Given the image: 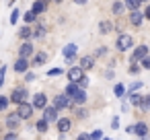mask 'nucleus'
<instances>
[{"mask_svg": "<svg viewBox=\"0 0 150 140\" xmlns=\"http://www.w3.org/2000/svg\"><path fill=\"white\" fill-rule=\"evenodd\" d=\"M17 115L21 117V119H27V117H31L33 115V105H29V103H19V109H17Z\"/></svg>", "mask_w": 150, "mask_h": 140, "instance_id": "obj_1", "label": "nucleus"}, {"mask_svg": "<svg viewBox=\"0 0 150 140\" xmlns=\"http://www.w3.org/2000/svg\"><path fill=\"white\" fill-rule=\"evenodd\" d=\"M132 43H134L132 35H125V33H123V35H119V37H117V50H121V52H123V50H129V48H132Z\"/></svg>", "mask_w": 150, "mask_h": 140, "instance_id": "obj_2", "label": "nucleus"}, {"mask_svg": "<svg viewBox=\"0 0 150 140\" xmlns=\"http://www.w3.org/2000/svg\"><path fill=\"white\" fill-rule=\"evenodd\" d=\"M25 99H27V91H25V89H15V91H13V95H11V101H13V103H17V105H19V103H23Z\"/></svg>", "mask_w": 150, "mask_h": 140, "instance_id": "obj_3", "label": "nucleus"}, {"mask_svg": "<svg viewBox=\"0 0 150 140\" xmlns=\"http://www.w3.org/2000/svg\"><path fill=\"white\" fill-rule=\"evenodd\" d=\"M43 119H45L47 124L58 122V109H56V107H45V109H43Z\"/></svg>", "mask_w": 150, "mask_h": 140, "instance_id": "obj_4", "label": "nucleus"}, {"mask_svg": "<svg viewBox=\"0 0 150 140\" xmlns=\"http://www.w3.org/2000/svg\"><path fill=\"white\" fill-rule=\"evenodd\" d=\"M70 101H72L70 97H66V95H58L56 101H54V107H56V109H66V107L70 105Z\"/></svg>", "mask_w": 150, "mask_h": 140, "instance_id": "obj_5", "label": "nucleus"}, {"mask_svg": "<svg viewBox=\"0 0 150 140\" xmlns=\"http://www.w3.org/2000/svg\"><path fill=\"white\" fill-rule=\"evenodd\" d=\"M68 78H70V82H78V80L82 78V68H80V66L70 68V70H68Z\"/></svg>", "mask_w": 150, "mask_h": 140, "instance_id": "obj_6", "label": "nucleus"}, {"mask_svg": "<svg viewBox=\"0 0 150 140\" xmlns=\"http://www.w3.org/2000/svg\"><path fill=\"white\" fill-rule=\"evenodd\" d=\"M146 56H148V48L146 45H138L134 50V54H132V60H144Z\"/></svg>", "mask_w": 150, "mask_h": 140, "instance_id": "obj_7", "label": "nucleus"}, {"mask_svg": "<svg viewBox=\"0 0 150 140\" xmlns=\"http://www.w3.org/2000/svg\"><path fill=\"white\" fill-rule=\"evenodd\" d=\"M33 107H41V109H45V107H47V97H45L43 93H37V95L33 97Z\"/></svg>", "mask_w": 150, "mask_h": 140, "instance_id": "obj_8", "label": "nucleus"}, {"mask_svg": "<svg viewBox=\"0 0 150 140\" xmlns=\"http://www.w3.org/2000/svg\"><path fill=\"white\" fill-rule=\"evenodd\" d=\"M76 50H78V48H76L74 43H68V45L64 48V58H66V60H72V58L76 56Z\"/></svg>", "mask_w": 150, "mask_h": 140, "instance_id": "obj_9", "label": "nucleus"}, {"mask_svg": "<svg viewBox=\"0 0 150 140\" xmlns=\"http://www.w3.org/2000/svg\"><path fill=\"white\" fill-rule=\"evenodd\" d=\"M27 68H29L27 58H19V60H17V64H15V70H17V72H27Z\"/></svg>", "mask_w": 150, "mask_h": 140, "instance_id": "obj_10", "label": "nucleus"}, {"mask_svg": "<svg viewBox=\"0 0 150 140\" xmlns=\"http://www.w3.org/2000/svg\"><path fill=\"white\" fill-rule=\"evenodd\" d=\"M19 122H21V117H19L17 113H11V115L6 117V126H8L11 130H15V128L19 126Z\"/></svg>", "mask_w": 150, "mask_h": 140, "instance_id": "obj_11", "label": "nucleus"}, {"mask_svg": "<svg viewBox=\"0 0 150 140\" xmlns=\"http://www.w3.org/2000/svg\"><path fill=\"white\" fill-rule=\"evenodd\" d=\"M31 54H33V45H31V43H23L21 50H19V56H21V58H27V56H31Z\"/></svg>", "mask_w": 150, "mask_h": 140, "instance_id": "obj_12", "label": "nucleus"}, {"mask_svg": "<svg viewBox=\"0 0 150 140\" xmlns=\"http://www.w3.org/2000/svg\"><path fill=\"white\" fill-rule=\"evenodd\" d=\"M78 91H80V87H78V85H76V82H70V85H68V87H66V93H64V95H66V97H70V99H72V97H74V95H76V93H78Z\"/></svg>", "mask_w": 150, "mask_h": 140, "instance_id": "obj_13", "label": "nucleus"}, {"mask_svg": "<svg viewBox=\"0 0 150 140\" xmlns=\"http://www.w3.org/2000/svg\"><path fill=\"white\" fill-rule=\"evenodd\" d=\"M45 9H47V4H45V0H35V4H33V9H31V11H33L35 15H39V13H43Z\"/></svg>", "mask_w": 150, "mask_h": 140, "instance_id": "obj_14", "label": "nucleus"}, {"mask_svg": "<svg viewBox=\"0 0 150 140\" xmlns=\"http://www.w3.org/2000/svg\"><path fill=\"white\" fill-rule=\"evenodd\" d=\"M93 64H95V58H93V56H84V58L80 60V68H84V70L93 68Z\"/></svg>", "mask_w": 150, "mask_h": 140, "instance_id": "obj_15", "label": "nucleus"}, {"mask_svg": "<svg viewBox=\"0 0 150 140\" xmlns=\"http://www.w3.org/2000/svg\"><path fill=\"white\" fill-rule=\"evenodd\" d=\"M146 132H148V126H146L144 122H140V124L134 126V134H138V136H146Z\"/></svg>", "mask_w": 150, "mask_h": 140, "instance_id": "obj_16", "label": "nucleus"}, {"mask_svg": "<svg viewBox=\"0 0 150 140\" xmlns=\"http://www.w3.org/2000/svg\"><path fill=\"white\" fill-rule=\"evenodd\" d=\"M142 19H144V15H142V13H138V11H132V17H129V21H132L134 25H140V23H142Z\"/></svg>", "mask_w": 150, "mask_h": 140, "instance_id": "obj_17", "label": "nucleus"}, {"mask_svg": "<svg viewBox=\"0 0 150 140\" xmlns=\"http://www.w3.org/2000/svg\"><path fill=\"white\" fill-rule=\"evenodd\" d=\"M72 101H74V103H84V101H86V93H84V89H80V91L72 97Z\"/></svg>", "mask_w": 150, "mask_h": 140, "instance_id": "obj_18", "label": "nucleus"}, {"mask_svg": "<svg viewBox=\"0 0 150 140\" xmlns=\"http://www.w3.org/2000/svg\"><path fill=\"white\" fill-rule=\"evenodd\" d=\"M58 130L60 132H68L70 130V119H66V117L64 119H58Z\"/></svg>", "mask_w": 150, "mask_h": 140, "instance_id": "obj_19", "label": "nucleus"}, {"mask_svg": "<svg viewBox=\"0 0 150 140\" xmlns=\"http://www.w3.org/2000/svg\"><path fill=\"white\" fill-rule=\"evenodd\" d=\"M129 101H132V105H142L144 97H140V95H136V93H129Z\"/></svg>", "mask_w": 150, "mask_h": 140, "instance_id": "obj_20", "label": "nucleus"}, {"mask_svg": "<svg viewBox=\"0 0 150 140\" xmlns=\"http://www.w3.org/2000/svg\"><path fill=\"white\" fill-rule=\"evenodd\" d=\"M125 6H127L129 11H138V6H140V0H125Z\"/></svg>", "mask_w": 150, "mask_h": 140, "instance_id": "obj_21", "label": "nucleus"}, {"mask_svg": "<svg viewBox=\"0 0 150 140\" xmlns=\"http://www.w3.org/2000/svg\"><path fill=\"white\" fill-rule=\"evenodd\" d=\"M19 35H21L23 39H29V37H31L33 33H31V29H29V27H23V29L19 31Z\"/></svg>", "mask_w": 150, "mask_h": 140, "instance_id": "obj_22", "label": "nucleus"}, {"mask_svg": "<svg viewBox=\"0 0 150 140\" xmlns=\"http://www.w3.org/2000/svg\"><path fill=\"white\" fill-rule=\"evenodd\" d=\"M45 58H47V56H45L43 52H39V54L35 56V60H33V64H43V62H45Z\"/></svg>", "mask_w": 150, "mask_h": 140, "instance_id": "obj_23", "label": "nucleus"}, {"mask_svg": "<svg viewBox=\"0 0 150 140\" xmlns=\"http://www.w3.org/2000/svg\"><path fill=\"white\" fill-rule=\"evenodd\" d=\"M19 17H21V13H19V9H15V11H13V15H11V23H13V25H17Z\"/></svg>", "mask_w": 150, "mask_h": 140, "instance_id": "obj_24", "label": "nucleus"}, {"mask_svg": "<svg viewBox=\"0 0 150 140\" xmlns=\"http://www.w3.org/2000/svg\"><path fill=\"white\" fill-rule=\"evenodd\" d=\"M91 140H103V130H95L91 134Z\"/></svg>", "mask_w": 150, "mask_h": 140, "instance_id": "obj_25", "label": "nucleus"}, {"mask_svg": "<svg viewBox=\"0 0 150 140\" xmlns=\"http://www.w3.org/2000/svg\"><path fill=\"white\" fill-rule=\"evenodd\" d=\"M35 19H37V15H35V13H33V11H29V13H27V15H25V21H27V23H33V21H35Z\"/></svg>", "mask_w": 150, "mask_h": 140, "instance_id": "obj_26", "label": "nucleus"}, {"mask_svg": "<svg viewBox=\"0 0 150 140\" xmlns=\"http://www.w3.org/2000/svg\"><path fill=\"white\" fill-rule=\"evenodd\" d=\"M37 130H39V132H45V130H47V122H45V119H39V122H37Z\"/></svg>", "mask_w": 150, "mask_h": 140, "instance_id": "obj_27", "label": "nucleus"}, {"mask_svg": "<svg viewBox=\"0 0 150 140\" xmlns=\"http://www.w3.org/2000/svg\"><path fill=\"white\" fill-rule=\"evenodd\" d=\"M121 11H123V4H121V2H115V4H113V13H115V15H121Z\"/></svg>", "mask_w": 150, "mask_h": 140, "instance_id": "obj_28", "label": "nucleus"}, {"mask_svg": "<svg viewBox=\"0 0 150 140\" xmlns=\"http://www.w3.org/2000/svg\"><path fill=\"white\" fill-rule=\"evenodd\" d=\"M76 85H78L80 89H86V87H88V78H86V76H82V78H80V80H78Z\"/></svg>", "mask_w": 150, "mask_h": 140, "instance_id": "obj_29", "label": "nucleus"}, {"mask_svg": "<svg viewBox=\"0 0 150 140\" xmlns=\"http://www.w3.org/2000/svg\"><path fill=\"white\" fill-rule=\"evenodd\" d=\"M142 66H144L146 70H150V56H146V58L142 60Z\"/></svg>", "mask_w": 150, "mask_h": 140, "instance_id": "obj_30", "label": "nucleus"}, {"mask_svg": "<svg viewBox=\"0 0 150 140\" xmlns=\"http://www.w3.org/2000/svg\"><path fill=\"white\" fill-rule=\"evenodd\" d=\"M6 105H8V99H6V97H2V95H0V109H4Z\"/></svg>", "mask_w": 150, "mask_h": 140, "instance_id": "obj_31", "label": "nucleus"}, {"mask_svg": "<svg viewBox=\"0 0 150 140\" xmlns=\"http://www.w3.org/2000/svg\"><path fill=\"white\" fill-rule=\"evenodd\" d=\"M4 70H6L4 66H0V87L4 85Z\"/></svg>", "mask_w": 150, "mask_h": 140, "instance_id": "obj_32", "label": "nucleus"}, {"mask_svg": "<svg viewBox=\"0 0 150 140\" xmlns=\"http://www.w3.org/2000/svg\"><path fill=\"white\" fill-rule=\"evenodd\" d=\"M140 87H142V82H140V80H138V82H132V87H129V93H134V91H136V89H140Z\"/></svg>", "mask_w": 150, "mask_h": 140, "instance_id": "obj_33", "label": "nucleus"}, {"mask_svg": "<svg viewBox=\"0 0 150 140\" xmlns=\"http://www.w3.org/2000/svg\"><path fill=\"white\" fill-rule=\"evenodd\" d=\"M115 95H117V97L123 95V87H121V85H115Z\"/></svg>", "mask_w": 150, "mask_h": 140, "instance_id": "obj_34", "label": "nucleus"}, {"mask_svg": "<svg viewBox=\"0 0 150 140\" xmlns=\"http://www.w3.org/2000/svg\"><path fill=\"white\" fill-rule=\"evenodd\" d=\"M109 29H111V25H109V23H101V31H103V33H107Z\"/></svg>", "mask_w": 150, "mask_h": 140, "instance_id": "obj_35", "label": "nucleus"}, {"mask_svg": "<svg viewBox=\"0 0 150 140\" xmlns=\"http://www.w3.org/2000/svg\"><path fill=\"white\" fill-rule=\"evenodd\" d=\"M43 35H45V29H43V27H39V29L35 31V37H43Z\"/></svg>", "mask_w": 150, "mask_h": 140, "instance_id": "obj_36", "label": "nucleus"}, {"mask_svg": "<svg viewBox=\"0 0 150 140\" xmlns=\"http://www.w3.org/2000/svg\"><path fill=\"white\" fill-rule=\"evenodd\" d=\"M111 128H113V130H117V128H119V119H117V117H113V119H111Z\"/></svg>", "mask_w": 150, "mask_h": 140, "instance_id": "obj_37", "label": "nucleus"}, {"mask_svg": "<svg viewBox=\"0 0 150 140\" xmlns=\"http://www.w3.org/2000/svg\"><path fill=\"white\" fill-rule=\"evenodd\" d=\"M60 72H62V70H60V68H54V70H50V72H47V74H50V76H58V74H60Z\"/></svg>", "mask_w": 150, "mask_h": 140, "instance_id": "obj_38", "label": "nucleus"}, {"mask_svg": "<svg viewBox=\"0 0 150 140\" xmlns=\"http://www.w3.org/2000/svg\"><path fill=\"white\" fill-rule=\"evenodd\" d=\"M4 140H17V134H15V132H11V134H6V136H4Z\"/></svg>", "mask_w": 150, "mask_h": 140, "instance_id": "obj_39", "label": "nucleus"}, {"mask_svg": "<svg viewBox=\"0 0 150 140\" xmlns=\"http://www.w3.org/2000/svg\"><path fill=\"white\" fill-rule=\"evenodd\" d=\"M142 107H146V109L150 107V97H144V101H142Z\"/></svg>", "mask_w": 150, "mask_h": 140, "instance_id": "obj_40", "label": "nucleus"}, {"mask_svg": "<svg viewBox=\"0 0 150 140\" xmlns=\"http://www.w3.org/2000/svg\"><path fill=\"white\" fill-rule=\"evenodd\" d=\"M76 115H78V117H86V111H84V109H78Z\"/></svg>", "mask_w": 150, "mask_h": 140, "instance_id": "obj_41", "label": "nucleus"}, {"mask_svg": "<svg viewBox=\"0 0 150 140\" xmlns=\"http://www.w3.org/2000/svg\"><path fill=\"white\" fill-rule=\"evenodd\" d=\"M78 140H91V134H80Z\"/></svg>", "mask_w": 150, "mask_h": 140, "instance_id": "obj_42", "label": "nucleus"}, {"mask_svg": "<svg viewBox=\"0 0 150 140\" xmlns=\"http://www.w3.org/2000/svg\"><path fill=\"white\" fill-rule=\"evenodd\" d=\"M27 80H29V82L35 80V74H33V72H27Z\"/></svg>", "mask_w": 150, "mask_h": 140, "instance_id": "obj_43", "label": "nucleus"}, {"mask_svg": "<svg viewBox=\"0 0 150 140\" xmlns=\"http://www.w3.org/2000/svg\"><path fill=\"white\" fill-rule=\"evenodd\" d=\"M144 17H148V19H150V6H146V13H144Z\"/></svg>", "mask_w": 150, "mask_h": 140, "instance_id": "obj_44", "label": "nucleus"}, {"mask_svg": "<svg viewBox=\"0 0 150 140\" xmlns=\"http://www.w3.org/2000/svg\"><path fill=\"white\" fill-rule=\"evenodd\" d=\"M74 2H76V4H84V2H86V0H74Z\"/></svg>", "mask_w": 150, "mask_h": 140, "instance_id": "obj_45", "label": "nucleus"}, {"mask_svg": "<svg viewBox=\"0 0 150 140\" xmlns=\"http://www.w3.org/2000/svg\"><path fill=\"white\" fill-rule=\"evenodd\" d=\"M140 2H146V0H140Z\"/></svg>", "mask_w": 150, "mask_h": 140, "instance_id": "obj_46", "label": "nucleus"}, {"mask_svg": "<svg viewBox=\"0 0 150 140\" xmlns=\"http://www.w3.org/2000/svg\"><path fill=\"white\" fill-rule=\"evenodd\" d=\"M103 140H109V138H103Z\"/></svg>", "mask_w": 150, "mask_h": 140, "instance_id": "obj_47", "label": "nucleus"}]
</instances>
